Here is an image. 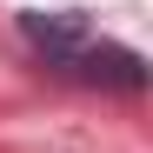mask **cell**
<instances>
[{"label": "cell", "mask_w": 153, "mask_h": 153, "mask_svg": "<svg viewBox=\"0 0 153 153\" xmlns=\"http://www.w3.org/2000/svg\"><path fill=\"white\" fill-rule=\"evenodd\" d=\"M27 33L47 47V53L73 60V53H80V40H87V20H80V13H53V20H47V13H27Z\"/></svg>", "instance_id": "6da1fadb"}, {"label": "cell", "mask_w": 153, "mask_h": 153, "mask_svg": "<svg viewBox=\"0 0 153 153\" xmlns=\"http://www.w3.org/2000/svg\"><path fill=\"white\" fill-rule=\"evenodd\" d=\"M73 67H87L93 80L107 73V80H120V87H140V80H146V73H140V60H133V53H120V47H107V53L80 47V53H73Z\"/></svg>", "instance_id": "7a4b0ae2"}]
</instances>
